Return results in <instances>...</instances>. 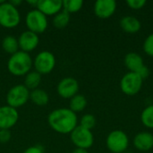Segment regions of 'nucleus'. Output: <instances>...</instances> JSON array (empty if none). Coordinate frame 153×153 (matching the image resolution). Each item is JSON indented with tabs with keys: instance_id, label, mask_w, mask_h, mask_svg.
Wrapping results in <instances>:
<instances>
[{
	"instance_id": "obj_1",
	"label": "nucleus",
	"mask_w": 153,
	"mask_h": 153,
	"mask_svg": "<svg viewBox=\"0 0 153 153\" xmlns=\"http://www.w3.org/2000/svg\"><path fill=\"white\" fill-rule=\"evenodd\" d=\"M48 123L55 132L66 134H71L77 126L78 118L70 108H61L49 113Z\"/></svg>"
},
{
	"instance_id": "obj_2",
	"label": "nucleus",
	"mask_w": 153,
	"mask_h": 153,
	"mask_svg": "<svg viewBox=\"0 0 153 153\" xmlns=\"http://www.w3.org/2000/svg\"><path fill=\"white\" fill-rule=\"evenodd\" d=\"M33 65V61L29 53L19 50L12 55L7 62L8 71L15 76L26 75L30 72Z\"/></svg>"
},
{
	"instance_id": "obj_3",
	"label": "nucleus",
	"mask_w": 153,
	"mask_h": 153,
	"mask_svg": "<svg viewBox=\"0 0 153 153\" xmlns=\"http://www.w3.org/2000/svg\"><path fill=\"white\" fill-rule=\"evenodd\" d=\"M21 22V14L17 7L10 2H0V25L11 29L16 27Z\"/></svg>"
},
{
	"instance_id": "obj_4",
	"label": "nucleus",
	"mask_w": 153,
	"mask_h": 153,
	"mask_svg": "<svg viewBox=\"0 0 153 153\" xmlns=\"http://www.w3.org/2000/svg\"><path fill=\"white\" fill-rule=\"evenodd\" d=\"M25 24L28 30L36 34L44 32L48 28V18L38 9L29 11L25 16Z\"/></svg>"
},
{
	"instance_id": "obj_5",
	"label": "nucleus",
	"mask_w": 153,
	"mask_h": 153,
	"mask_svg": "<svg viewBox=\"0 0 153 153\" xmlns=\"http://www.w3.org/2000/svg\"><path fill=\"white\" fill-rule=\"evenodd\" d=\"M30 92L24 84H17L12 87L6 95L7 105L16 109L22 107L30 100Z\"/></svg>"
},
{
	"instance_id": "obj_6",
	"label": "nucleus",
	"mask_w": 153,
	"mask_h": 153,
	"mask_svg": "<svg viewBox=\"0 0 153 153\" xmlns=\"http://www.w3.org/2000/svg\"><path fill=\"white\" fill-rule=\"evenodd\" d=\"M108 149L113 153H123L129 145L127 134L121 130H114L107 137L106 140Z\"/></svg>"
},
{
	"instance_id": "obj_7",
	"label": "nucleus",
	"mask_w": 153,
	"mask_h": 153,
	"mask_svg": "<svg viewBox=\"0 0 153 153\" xmlns=\"http://www.w3.org/2000/svg\"><path fill=\"white\" fill-rule=\"evenodd\" d=\"M33 66L35 71L41 75L50 74L56 66V57L49 51H41L34 58Z\"/></svg>"
},
{
	"instance_id": "obj_8",
	"label": "nucleus",
	"mask_w": 153,
	"mask_h": 153,
	"mask_svg": "<svg viewBox=\"0 0 153 153\" xmlns=\"http://www.w3.org/2000/svg\"><path fill=\"white\" fill-rule=\"evenodd\" d=\"M70 134L71 141L76 148L88 150L93 145L94 137L91 130L83 128L81 126H77Z\"/></svg>"
},
{
	"instance_id": "obj_9",
	"label": "nucleus",
	"mask_w": 153,
	"mask_h": 153,
	"mask_svg": "<svg viewBox=\"0 0 153 153\" xmlns=\"http://www.w3.org/2000/svg\"><path fill=\"white\" fill-rule=\"evenodd\" d=\"M143 82V80L137 74L129 72L122 77L120 82V88L126 95L134 96L141 91Z\"/></svg>"
},
{
	"instance_id": "obj_10",
	"label": "nucleus",
	"mask_w": 153,
	"mask_h": 153,
	"mask_svg": "<svg viewBox=\"0 0 153 153\" xmlns=\"http://www.w3.org/2000/svg\"><path fill=\"white\" fill-rule=\"evenodd\" d=\"M57 93L64 99H71L79 91V82L73 77H65L62 79L56 87Z\"/></svg>"
},
{
	"instance_id": "obj_11",
	"label": "nucleus",
	"mask_w": 153,
	"mask_h": 153,
	"mask_svg": "<svg viewBox=\"0 0 153 153\" xmlns=\"http://www.w3.org/2000/svg\"><path fill=\"white\" fill-rule=\"evenodd\" d=\"M19 114L16 108L8 105L0 107V129L9 130L18 121Z\"/></svg>"
},
{
	"instance_id": "obj_12",
	"label": "nucleus",
	"mask_w": 153,
	"mask_h": 153,
	"mask_svg": "<svg viewBox=\"0 0 153 153\" xmlns=\"http://www.w3.org/2000/svg\"><path fill=\"white\" fill-rule=\"evenodd\" d=\"M39 43V38L38 34L30 31V30H25L18 38V44L19 48L21 51L30 53L33 51Z\"/></svg>"
},
{
	"instance_id": "obj_13",
	"label": "nucleus",
	"mask_w": 153,
	"mask_h": 153,
	"mask_svg": "<svg viewBox=\"0 0 153 153\" xmlns=\"http://www.w3.org/2000/svg\"><path fill=\"white\" fill-rule=\"evenodd\" d=\"M117 9L115 0H97L94 4V13L97 17L101 19L109 18Z\"/></svg>"
},
{
	"instance_id": "obj_14",
	"label": "nucleus",
	"mask_w": 153,
	"mask_h": 153,
	"mask_svg": "<svg viewBox=\"0 0 153 153\" xmlns=\"http://www.w3.org/2000/svg\"><path fill=\"white\" fill-rule=\"evenodd\" d=\"M63 8L62 0H39L38 1L37 9L46 16L56 15Z\"/></svg>"
},
{
	"instance_id": "obj_15",
	"label": "nucleus",
	"mask_w": 153,
	"mask_h": 153,
	"mask_svg": "<svg viewBox=\"0 0 153 153\" xmlns=\"http://www.w3.org/2000/svg\"><path fill=\"white\" fill-rule=\"evenodd\" d=\"M134 147L141 152H148L153 148V134L149 132H141L134 136Z\"/></svg>"
},
{
	"instance_id": "obj_16",
	"label": "nucleus",
	"mask_w": 153,
	"mask_h": 153,
	"mask_svg": "<svg viewBox=\"0 0 153 153\" xmlns=\"http://www.w3.org/2000/svg\"><path fill=\"white\" fill-rule=\"evenodd\" d=\"M125 65L130 70V72L137 73L143 65V60L142 56L134 52H130L125 56Z\"/></svg>"
},
{
	"instance_id": "obj_17",
	"label": "nucleus",
	"mask_w": 153,
	"mask_h": 153,
	"mask_svg": "<svg viewBox=\"0 0 153 153\" xmlns=\"http://www.w3.org/2000/svg\"><path fill=\"white\" fill-rule=\"evenodd\" d=\"M120 26L122 30L128 33H135L141 30V22L134 16H125L120 20Z\"/></svg>"
},
{
	"instance_id": "obj_18",
	"label": "nucleus",
	"mask_w": 153,
	"mask_h": 153,
	"mask_svg": "<svg viewBox=\"0 0 153 153\" xmlns=\"http://www.w3.org/2000/svg\"><path fill=\"white\" fill-rule=\"evenodd\" d=\"M30 100L37 106H45L49 101V96L47 91L36 89L30 92Z\"/></svg>"
},
{
	"instance_id": "obj_19",
	"label": "nucleus",
	"mask_w": 153,
	"mask_h": 153,
	"mask_svg": "<svg viewBox=\"0 0 153 153\" xmlns=\"http://www.w3.org/2000/svg\"><path fill=\"white\" fill-rule=\"evenodd\" d=\"M2 48L5 53L10 54L11 56L15 54L20 49L18 44V39H16L13 35L5 36L2 40Z\"/></svg>"
},
{
	"instance_id": "obj_20",
	"label": "nucleus",
	"mask_w": 153,
	"mask_h": 153,
	"mask_svg": "<svg viewBox=\"0 0 153 153\" xmlns=\"http://www.w3.org/2000/svg\"><path fill=\"white\" fill-rule=\"evenodd\" d=\"M41 82V74H39L36 71H32L28 73L25 75L24 79V86L30 91H33L38 89L39 85Z\"/></svg>"
},
{
	"instance_id": "obj_21",
	"label": "nucleus",
	"mask_w": 153,
	"mask_h": 153,
	"mask_svg": "<svg viewBox=\"0 0 153 153\" xmlns=\"http://www.w3.org/2000/svg\"><path fill=\"white\" fill-rule=\"evenodd\" d=\"M86 106H87V100L83 95L76 94L75 96L70 99L69 108L74 113L82 111L86 108Z\"/></svg>"
},
{
	"instance_id": "obj_22",
	"label": "nucleus",
	"mask_w": 153,
	"mask_h": 153,
	"mask_svg": "<svg viewBox=\"0 0 153 153\" xmlns=\"http://www.w3.org/2000/svg\"><path fill=\"white\" fill-rule=\"evenodd\" d=\"M70 22V13L65 10H61L53 18V25L56 29H64Z\"/></svg>"
},
{
	"instance_id": "obj_23",
	"label": "nucleus",
	"mask_w": 153,
	"mask_h": 153,
	"mask_svg": "<svg viewBox=\"0 0 153 153\" xmlns=\"http://www.w3.org/2000/svg\"><path fill=\"white\" fill-rule=\"evenodd\" d=\"M83 5L82 0H65L63 1V9L69 13H76L82 9Z\"/></svg>"
},
{
	"instance_id": "obj_24",
	"label": "nucleus",
	"mask_w": 153,
	"mask_h": 153,
	"mask_svg": "<svg viewBox=\"0 0 153 153\" xmlns=\"http://www.w3.org/2000/svg\"><path fill=\"white\" fill-rule=\"evenodd\" d=\"M141 120L146 127L153 128V105L148 106L143 109L141 115Z\"/></svg>"
},
{
	"instance_id": "obj_25",
	"label": "nucleus",
	"mask_w": 153,
	"mask_h": 153,
	"mask_svg": "<svg viewBox=\"0 0 153 153\" xmlns=\"http://www.w3.org/2000/svg\"><path fill=\"white\" fill-rule=\"evenodd\" d=\"M80 126L83 128H86L88 130H91L96 126V118L91 114H86L84 115L80 121Z\"/></svg>"
},
{
	"instance_id": "obj_26",
	"label": "nucleus",
	"mask_w": 153,
	"mask_h": 153,
	"mask_svg": "<svg viewBox=\"0 0 153 153\" xmlns=\"http://www.w3.org/2000/svg\"><path fill=\"white\" fill-rule=\"evenodd\" d=\"M143 50L148 56H153V33L145 39L143 42Z\"/></svg>"
},
{
	"instance_id": "obj_27",
	"label": "nucleus",
	"mask_w": 153,
	"mask_h": 153,
	"mask_svg": "<svg viewBox=\"0 0 153 153\" xmlns=\"http://www.w3.org/2000/svg\"><path fill=\"white\" fill-rule=\"evenodd\" d=\"M126 4H128L130 8L138 10V9L143 8L146 4V1L145 0H127Z\"/></svg>"
},
{
	"instance_id": "obj_28",
	"label": "nucleus",
	"mask_w": 153,
	"mask_h": 153,
	"mask_svg": "<svg viewBox=\"0 0 153 153\" xmlns=\"http://www.w3.org/2000/svg\"><path fill=\"white\" fill-rule=\"evenodd\" d=\"M11 139V133L9 130L0 129V143H7Z\"/></svg>"
},
{
	"instance_id": "obj_29",
	"label": "nucleus",
	"mask_w": 153,
	"mask_h": 153,
	"mask_svg": "<svg viewBox=\"0 0 153 153\" xmlns=\"http://www.w3.org/2000/svg\"><path fill=\"white\" fill-rule=\"evenodd\" d=\"M135 74H137L143 80H144V79H146L148 76H149V74H150V70H149V68L147 67V66H145V65H143L137 73H135Z\"/></svg>"
},
{
	"instance_id": "obj_30",
	"label": "nucleus",
	"mask_w": 153,
	"mask_h": 153,
	"mask_svg": "<svg viewBox=\"0 0 153 153\" xmlns=\"http://www.w3.org/2000/svg\"><path fill=\"white\" fill-rule=\"evenodd\" d=\"M23 153H43V149L37 145V146H31V147H29L27 148Z\"/></svg>"
},
{
	"instance_id": "obj_31",
	"label": "nucleus",
	"mask_w": 153,
	"mask_h": 153,
	"mask_svg": "<svg viewBox=\"0 0 153 153\" xmlns=\"http://www.w3.org/2000/svg\"><path fill=\"white\" fill-rule=\"evenodd\" d=\"M72 153H89L87 150H84V149H80V148H76L74 152Z\"/></svg>"
},
{
	"instance_id": "obj_32",
	"label": "nucleus",
	"mask_w": 153,
	"mask_h": 153,
	"mask_svg": "<svg viewBox=\"0 0 153 153\" xmlns=\"http://www.w3.org/2000/svg\"><path fill=\"white\" fill-rule=\"evenodd\" d=\"M10 3H11L13 6L17 7L19 4H22V1H21V0H12V1H10Z\"/></svg>"
},
{
	"instance_id": "obj_33",
	"label": "nucleus",
	"mask_w": 153,
	"mask_h": 153,
	"mask_svg": "<svg viewBox=\"0 0 153 153\" xmlns=\"http://www.w3.org/2000/svg\"><path fill=\"white\" fill-rule=\"evenodd\" d=\"M27 3H28L29 4L34 5V6H36V7H37V4H38V1H36V0H34V1H27Z\"/></svg>"
}]
</instances>
